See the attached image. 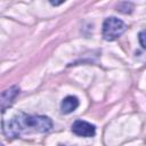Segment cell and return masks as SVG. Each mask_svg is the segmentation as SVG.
<instances>
[{"mask_svg":"<svg viewBox=\"0 0 146 146\" xmlns=\"http://www.w3.org/2000/svg\"><path fill=\"white\" fill-rule=\"evenodd\" d=\"M72 132L80 137H94L96 133V127L87 121L76 120L72 124Z\"/></svg>","mask_w":146,"mask_h":146,"instance_id":"obj_3","label":"cell"},{"mask_svg":"<svg viewBox=\"0 0 146 146\" xmlns=\"http://www.w3.org/2000/svg\"><path fill=\"white\" fill-rule=\"evenodd\" d=\"M127 30V25L116 17H108L103 23V38L106 41L116 40Z\"/></svg>","mask_w":146,"mask_h":146,"instance_id":"obj_2","label":"cell"},{"mask_svg":"<svg viewBox=\"0 0 146 146\" xmlns=\"http://www.w3.org/2000/svg\"><path fill=\"white\" fill-rule=\"evenodd\" d=\"M18 94H19V88L17 86H13L9 89L3 90L0 94V110L3 111L5 108L9 107L14 103Z\"/></svg>","mask_w":146,"mask_h":146,"instance_id":"obj_4","label":"cell"},{"mask_svg":"<svg viewBox=\"0 0 146 146\" xmlns=\"http://www.w3.org/2000/svg\"><path fill=\"white\" fill-rule=\"evenodd\" d=\"M64 1H59V2H52V1H50V3L51 5H54V6H58V5H60V3H63Z\"/></svg>","mask_w":146,"mask_h":146,"instance_id":"obj_7","label":"cell"},{"mask_svg":"<svg viewBox=\"0 0 146 146\" xmlns=\"http://www.w3.org/2000/svg\"><path fill=\"white\" fill-rule=\"evenodd\" d=\"M59 146H62V145H59Z\"/></svg>","mask_w":146,"mask_h":146,"instance_id":"obj_8","label":"cell"},{"mask_svg":"<svg viewBox=\"0 0 146 146\" xmlns=\"http://www.w3.org/2000/svg\"><path fill=\"white\" fill-rule=\"evenodd\" d=\"M138 38H139V42H140L141 48L145 49V48H146V43H145V41H144V38H145V31H141V32L139 33Z\"/></svg>","mask_w":146,"mask_h":146,"instance_id":"obj_6","label":"cell"},{"mask_svg":"<svg viewBox=\"0 0 146 146\" xmlns=\"http://www.w3.org/2000/svg\"><path fill=\"white\" fill-rule=\"evenodd\" d=\"M52 128V121L44 115H31L18 112L9 121L3 122V132L8 138H18L25 133L47 132Z\"/></svg>","mask_w":146,"mask_h":146,"instance_id":"obj_1","label":"cell"},{"mask_svg":"<svg viewBox=\"0 0 146 146\" xmlns=\"http://www.w3.org/2000/svg\"><path fill=\"white\" fill-rule=\"evenodd\" d=\"M78 106H79V99L75 96H67L63 99L60 104V110H62V113L70 114L73 111H75Z\"/></svg>","mask_w":146,"mask_h":146,"instance_id":"obj_5","label":"cell"}]
</instances>
